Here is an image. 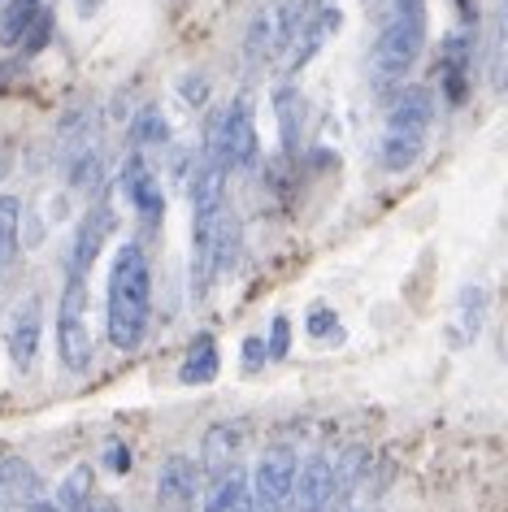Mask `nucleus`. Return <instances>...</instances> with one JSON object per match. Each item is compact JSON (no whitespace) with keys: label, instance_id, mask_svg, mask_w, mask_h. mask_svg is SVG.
<instances>
[{"label":"nucleus","instance_id":"obj_17","mask_svg":"<svg viewBox=\"0 0 508 512\" xmlns=\"http://www.w3.org/2000/svg\"><path fill=\"white\" fill-rule=\"evenodd\" d=\"M109 230H113V213H109L105 200H96L92 209H87L83 226H79V239H74V261H70V270H79V274L92 270V261L100 256V248H105Z\"/></svg>","mask_w":508,"mask_h":512},{"label":"nucleus","instance_id":"obj_24","mask_svg":"<svg viewBox=\"0 0 508 512\" xmlns=\"http://www.w3.org/2000/svg\"><path fill=\"white\" fill-rule=\"evenodd\" d=\"M87 499H92V465H79V469H70L66 482L57 486V499H53V504H57L61 512H79Z\"/></svg>","mask_w":508,"mask_h":512},{"label":"nucleus","instance_id":"obj_35","mask_svg":"<svg viewBox=\"0 0 508 512\" xmlns=\"http://www.w3.org/2000/svg\"><path fill=\"white\" fill-rule=\"evenodd\" d=\"M96 9H100V0H79V14H87V18H92Z\"/></svg>","mask_w":508,"mask_h":512},{"label":"nucleus","instance_id":"obj_3","mask_svg":"<svg viewBox=\"0 0 508 512\" xmlns=\"http://www.w3.org/2000/svg\"><path fill=\"white\" fill-rule=\"evenodd\" d=\"M422 48H426V14L378 22V35H374V48H370L374 92H383V96L391 92V96H396L404 87V79L413 74Z\"/></svg>","mask_w":508,"mask_h":512},{"label":"nucleus","instance_id":"obj_12","mask_svg":"<svg viewBox=\"0 0 508 512\" xmlns=\"http://www.w3.org/2000/svg\"><path fill=\"white\" fill-rule=\"evenodd\" d=\"M244 452V426L239 421H218V426L205 430V443H200V473H209L213 482L226 478L231 469H239L235 460Z\"/></svg>","mask_w":508,"mask_h":512},{"label":"nucleus","instance_id":"obj_36","mask_svg":"<svg viewBox=\"0 0 508 512\" xmlns=\"http://www.w3.org/2000/svg\"><path fill=\"white\" fill-rule=\"evenodd\" d=\"M248 512H274V508H248Z\"/></svg>","mask_w":508,"mask_h":512},{"label":"nucleus","instance_id":"obj_2","mask_svg":"<svg viewBox=\"0 0 508 512\" xmlns=\"http://www.w3.org/2000/svg\"><path fill=\"white\" fill-rule=\"evenodd\" d=\"M430 126H435V92L422 83L400 87L391 96L387 126H383V139H378V165L387 174L413 170L430 144Z\"/></svg>","mask_w":508,"mask_h":512},{"label":"nucleus","instance_id":"obj_8","mask_svg":"<svg viewBox=\"0 0 508 512\" xmlns=\"http://www.w3.org/2000/svg\"><path fill=\"white\" fill-rule=\"evenodd\" d=\"M40 339H44V304H40V296H27L14 304L9 330H5L9 361H14L18 374H31L35 369V361H40Z\"/></svg>","mask_w":508,"mask_h":512},{"label":"nucleus","instance_id":"obj_19","mask_svg":"<svg viewBox=\"0 0 508 512\" xmlns=\"http://www.w3.org/2000/svg\"><path fill=\"white\" fill-rule=\"evenodd\" d=\"M218 369H222V356H218L213 335H196V343L187 348V361L179 369V378L187 382V387H205V382L218 378Z\"/></svg>","mask_w":508,"mask_h":512},{"label":"nucleus","instance_id":"obj_18","mask_svg":"<svg viewBox=\"0 0 508 512\" xmlns=\"http://www.w3.org/2000/svg\"><path fill=\"white\" fill-rule=\"evenodd\" d=\"M482 322H487V291L482 287H461V296H456V313H452V348H465V343L478 339Z\"/></svg>","mask_w":508,"mask_h":512},{"label":"nucleus","instance_id":"obj_20","mask_svg":"<svg viewBox=\"0 0 508 512\" xmlns=\"http://www.w3.org/2000/svg\"><path fill=\"white\" fill-rule=\"evenodd\" d=\"M44 14V0H5L0 5V48H18L35 18Z\"/></svg>","mask_w":508,"mask_h":512},{"label":"nucleus","instance_id":"obj_28","mask_svg":"<svg viewBox=\"0 0 508 512\" xmlns=\"http://www.w3.org/2000/svg\"><path fill=\"white\" fill-rule=\"evenodd\" d=\"M309 335H313V339H330V335L339 339V317L330 313L326 304H317V309L309 313Z\"/></svg>","mask_w":508,"mask_h":512},{"label":"nucleus","instance_id":"obj_6","mask_svg":"<svg viewBox=\"0 0 508 512\" xmlns=\"http://www.w3.org/2000/svg\"><path fill=\"white\" fill-rule=\"evenodd\" d=\"M296 465H300L296 447H287V443L265 447L261 460H257V469H252V478H248L252 508H274V512H283L287 495H291V482H296Z\"/></svg>","mask_w":508,"mask_h":512},{"label":"nucleus","instance_id":"obj_37","mask_svg":"<svg viewBox=\"0 0 508 512\" xmlns=\"http://www.w3.org/2000/svg\"><path fill=\"white\" fill-rule=\"evenodd\" d=\"M0 5H5V0H0Z\"/></svg>","mask_w":508,"mask_h":512},{"label":"nucleus","instance_id":"obj_30","mask_svg":"<svg viewBox=\"0 0 508 512\" xmlns=\"http://www.w3.org/2000/svg\"><path fill=\"white\" fill-rule=\"evenodd\" d=\"M179 92H183L187 105H205V100H209V79H205V74H183Z\"/></svg>","mask_w":508,"mask_h":512},{"label":"nucleus","instance_id":"obj_26","mask_svg":"<svg viewBox=\"0 0 508 512\" xmlns=\"http://www.w3.org/2000/svg\"><path fill=\"white\" fill-rule=\"evenodd\" d=\"M48 35H53V14L44 9V14L27 27V35H22V44H18V48H22L27 57H35V53H44V48H48Z\"/></svg>","mask_w":508,"mask_h":512},{"label":"nucleus","instance_id":"obj_14","mask_svg":"<svg viewBox=\"0 0 508 512\" xmlns=\"http://www.w3.org/2000/svg\"><path fill=\"white\" fill-rule=\"evenodd\" d=\"M469 70H474V40L469 35H448L439 48V92L461 105L465 87H469Z\"/></svg>","mask_w":508,"mask_h":512},{"label":"nucleus","instance_id":"obj_16","mask_svg":"<svg viewBox=\"0 0 508 512\" xmlns=\"http://www.w3.org/2000/svg\"><path fill=\"white\" fill-rule=\"evenodd\" d=\"M35 499H44V478L35 473V465L22 456H5L0 460V504L27 508Z\"/></svg>","mask_w":508,"mask_h":512},{"label":"nucleus","instance_id":"obj_31","mask_svg":"<svg viewBox=\"0 0 508 512\" xmlns=\"http://www.w3.org/2000/svg\"><path fill=\"white\" fill-rule=\"evenodd\" d=\"M261 361H270V356H265V339H244V369H261Z\"/></svg>","mask_w":508,"mask_h":512},{"label":"nucleus","instance_id":"obj_4","mask_svg":"<svg viewBox=\"0 0 508 512\" xmlns=\"http://www.w3.org/2000/svg\"><path fill=\"white\" fill-rule=\"evenodd\" d=\"M57 356L70 374H87L96 361L92 326H87V278L79 270L66 274V291H61L57 309Z\"/></svg>","mask_w":508,"mask_h":512},{"label":"nucleus","instance_id":"obj_32","mask_svg":"<svg viewBox=\"0 0 508 512\" xmlns=\"http://www.w3.org/2000/svg\"><path fill=\"white\" fill-rule=\"evenodd\" d=\"M105 465H109L113 473H126V469H131V452H126L122 443H109V447H105Z\"/></svg>","mask_w":508,"mask_h":512},{"label":"nucleus","instance_id":"obj_25","mask_svg":"<svg viewBox=\"0 0 508 512\" xmlns=\"http://www.w3.org/2000/svg\"><path fill=\"white\" fill-rule=\"evenodd\" d=\"M487 83L500 92L504 87V14L491 18V35H487Z\"/></svg>","mask_w":508,"mask_h":512},{"label":"nucleus","instance_id":"obj_5","mask_svg":"<svg viewBox=\"0 0 508 512\" xmlns=\"http://www.w3.org/2000/svg\"><path fill=\"white\" fill-rule=\"evenodd\" d=\"M313 0H270L248 27V66H265L270 57L287 53L291 40H296L300 22L309 18Z\"/></svg>","mask_w":508,"mask_h":512},{"label":"nucleus","instance_id":"obj_29","mask_svg":"<svg viewBox=\"0 0 508 512\" xmlns=\"http://www.w3.org/2000/svg\"><path fill=\"white\" fill-rule=\"evenodd\" d=\"M413 14H426V0H383V5H378V22H387V18H413Z\"/></svg>","mask_w":508,"mask_h":512},{"label":"nucleus","instance_id":"obj_7","mask_svg":"<svg viewBox=\"0 0 508 512\" xmlns=\"http://www.w3.org/2000/svg\"><path fill=\"white\" fill-rule=\"evenodd\" d=\"M339 27H344V9L339 5H330V0H313V9H309V18L300 22V31H296V40H291L287 48V57H283V70L287 74H300L309 61L322 53V48L335 40Z\"/></svg>","mask_w":508,"mask_h":512},{"label":"nucleus","instance_id":"obj_13","mask_svg":"<svg viewBox=\"0 0 508 512\" xmlns=\"http://www.w3.org/2000/svg\"><path fill=\"white\" fill-rule=\"evenodd\" d=\"M200 486V469L192 456H165V465L157 473V499L165 512H187Z\"/></svg>","mask_w":508,"mask_h":512},{"label":"nucleus","instance_id":"obj_23","mask_svg":"<svg viewBox=\"0 0 508 512\" xmlns=\"http://www.w3.org/2000/svg\"><path fill=\"white\" fill-rule=\"evenodd\" d=\"M131 139H135V148H161L165 139H170V122H165V113L157 105H144L131 118Z\"/></svg>","mask_w":508,"mask_h":512},{"label":"nucleus","instance_id":"obj_11","mask_svg":"<svg viewBox=\"0 0 508 512\" xmlns=\"http://www.w3.org/2000/svg\"><path fill=\"white\" fill-rule=\"evenodd\" d=\"M257 122H252V100L235 96L226 105V170H252L257 165Z\"/></svg>","mask_w":508,"mask_h":512},{"label":"nucleus","instance_id":"obj_34","mask_svg":"<svg viewBox=\"0 0 508 512\" xmlns=\"http://www.w3.org/2000/svg\"><path fill=\"white\" fill-rule=\"evenodd\" d=\"M27 512H61L53 499H35V504H27Z\"/></svg>","mask_w":508,"mask_h":512},{"label":"nucleus","instance_id":"obj_15","mask_svg":"<svg viewBox=\"0 0 508 512\" xmlns=\"http://www.w3.org/2000/svg\"><path fill=\"white\" fill-rule=\"evenodd\" d=\"M304 105L296 83H278L274 87V118H278V144H283V157H300V135H304Z\"/></svg>","mask_w":508,"mask_h":512},{"label":"nucleus","instance_id":"obj_9","mask_svg":"<svg viewBox=\"0 0 508 512\" xmlns=\"http://www.w3.org/2000/svg\"><path fill=\"white\" fill-rule=\"evenodd\" d=\"M118 187H122L126 204H131V209L139 213V222H148V226L161 222V213H165V191H161V178H157V170L148 165L144 152H131V157H126Z\"/></svg>","mask_w":508,"mask_h":512},{"label":"nucleus","instance_id":"obj_1","mask_svg":"<svg viewBox=\"0 0 508 512\" xmlns=\"http://www.w3.org/2000/svg\"><path fill=\"white\" fill-rule=\"evenodd\" d=\"M109 339L118 352H135L152 317V270L139 243H122L109 265Z\"/></svg>","mask_w":508,"mask_h":512},{"label":"nucleus","instance_id":"obj_27","mask_svg":"<svg viewBox=\"0 0 508 512\" xmlns=\"http://www.w3.org/2000/svg\"><path fill=\"white\" fill-rule=\"evenodd\" d=\"M287 348H291V322H287V313H278L270 322V343H265V356H270V361H283Z\"/></svg>","mask_w":508,"mask_h":512},{"label":"nucleus","instance_id":"obj_33","mask_svg":"<svg viewBox=\"0 0 508 512\" xmlns=\"http://www.w3.org/2000/svg\"><path fill=\"white\" fill-rule=\"evenodd\" d=\"M79 512H122V508H118V499H109V495H92Z\"/></svg>","mask_w":508,"mask_h":512},{"label":"nucleus","instance_id":"obj_21","mask_svg":"<svg viewBox=\"0 0 508 512\" xmlns=\"http://www.w3.org/2000/svg\"><path fill=\"white\" fill-rule=\"evenodd\" d=\"M248 508H252V495H248V473L244 469H231L226 478H218L209 499H205V512H248Z\"/></svg>","mask_w":508,"mask_h":512},{"label":"nucleus","instance_id":"obj_22","mask_svg":"<svg viewBox=\"0 0 508 512\" xmlns=\"http://www.w3.org/2000/svg\"><path fill=\"white\" fill-rule=\"evenodd\" d=\"M18 243H22V200L0 196V270L18 256Z\"/></svg>","mask_w":508,"mask_h":512},{"label":"nucleus","instance_id":"obj_10","mask_svg":"<svg viewBox=\"0 0 508 512\" xmlns=\"http://www.w3.org/2000/svg\"><path fill=\"white\" fill-rule=\"evenodd\" d=\"M330 504H335V469H330V456L317 452L296 465V482H291L283 512H326Z\"/></svg>","mask_w":508,"mask_h":512}]
</instances>
